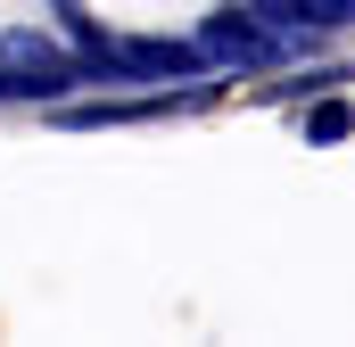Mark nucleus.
Instances as JSON below:
<instances>
[{
	"label": "nucleus",
	"mask_w": 355,
	"mask_h": 347,
	"mask_svg": "<svg viewBox=\"0 0 355 347\" xmlns=\"http://www.w3.org/2000/svg\"><path fill=\"white\" fill-rule=\"evenodd\" d=\"M347 124H355V108H339V99H322V108L306 116V141H314V149H331V141H347Z\"/></svg>",
	"instance_id": "nucleus-4"
},
{
	"label": "nucleus",
	"mask_w": 355,
	"mask_h": 347,
	"mask_svg": "<svg viewBox=\"0 0 355 347\" xmlns=\"http://www.w3.org/2000/svg\"><path fill=\"white\" fill-rule=\"evenodd\" d=\"M91 75H124V83H141V75H157V83H174V75H198L207 67V50L198 42H116V33H91Z\"/></svg>",
	"instance_id": "nucleus-1"
},
{
	"label": "nucleus",
	"mask_w": 355,
	"mask_h": 347,
	"mask_svg": "<svg viewBox=\"0 0 355 347\" xmlns=\"http://www.w3.org/2000/svg\"><path fill=\"white\" fill-rule=\"evenodd\" d=\"M306 25H355V0H297Z\"/></svg>",
	"instance_id": "nucleus-6"
},
{
	"label": "nucleus",
	"mask_w": 355,
	"mask_h": 347,
	"mask_svg": "<svg viewBox=\"0 0 355 347\" xmlns=\"http://www.w3.org/2000/svg\"><path fill=\"white\" fill-rule=\"evenodd\" d=\"M0 67H33V75H50V83H83L91 75L83 58H67L50 33H0Z\"/></svg>",
	"instance_id": "nucleus-3"
},
{
	"label": "nucleus",
	"mask_w": 355,
	"mask_h": 347,
	"mask_svg": "<svg viewBox=\"0 0 355 347\" xmlns=\"http://www.w3.org/2000/svg\"><path fill=\"white\" fill-rule=\"evenodd\" d=\"M248 17H257V25H306L297 0H248Z\"/></svg>",
	"instance_id": "nucleus-5"
},
{
	"label": "nucleus",
	"mask_w": 355,
	"mask_h": 347,
	"mask_svg": "<svg viewBox=\"0 0 355 347\" xmlns=\"http://www.w3.org/2000/svg\"><path fill=\"white\" fill-rule=\"evenodd\" d=\"M198 50H207V67H272L281 58V42H272L257 17H207V33H198Z\"/></svg>",
	"instance_id": "nucleus-2"
}]
</instances>
